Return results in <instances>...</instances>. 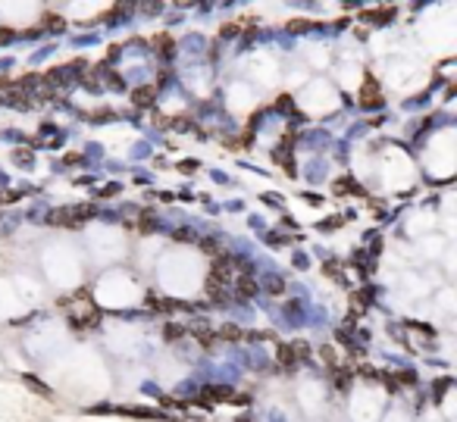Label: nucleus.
Masks as SVG:
<instances>
[{
    "mask_svg": "<svg viewBox=\"0 0 457 422\" xmlns=\"http://www.w3.org/2000/svg\"><path fill=\"white\" fill-rule=\"evenodd\" d=\"M319 357H323V360L329 363V366L335 363V353H332V347H323V350H319Z\"/></svg>",
    "mask_w": 457,
    "mask_h": 422,
    "instance_id": "16",
    "label": "nucleus"
},
{
    "mask_svg": "<svg viewBox=\"0 0 457 422\" xmlns=\"http://www.w3.org/2000/svg\"><path fill=\"white\" fill-rule=\"evenodd\" d=\"M360 106H367V109L382 106V97H379V91H376V79H373V75H367V84H363V91H360Z\"/></svg>",
    "mask_w": 457,
    "mask_h": 422,
    "instance_id": "3",
    "label": "nucleus"
},
{
    "mask_svg": "<svg viewBox=\"0 0 457 422\" xmlns=\"http://www.w3.org/2000/svg\"><path fill=\"white\" fill-rule=\"evenodd\" d=\"M88 216H94V207H63V210H54L47 216V222L50 225H79Z\"/></svg>",
    "mask_w": 457,
    "mask_h": 422,
    "instance_id": "1",
    "label": "nucleus"
},
{
    "mask_svg": "<svg viewBox=\"0 0 457 422\" xmlns=\"http://www.w3.org/2000/svg\"><path fill=\"white\" fill-rule=\"evenodd\" d=\"M276 106H279V109H291V100H288V97H279Z\"/></svg>",
    "mask_w": 457,
    "mask_h": 422,
    "instance_id": "18",
    "label": "nucleus"
},
{
    "mask_svg": "<svg viewBox=\"0 0 457 422\" xmlns=\"http://www.w3.org/2000/svg\"><path fill=\"white\" fill-rule=\"evenodd\" d=\"M241 335L244 332H241L238 325H223V328H219V338H223V341H238Z\"/></svg>",
    "mask_w": 457,
    "mask_h": 422,
    "instance_id": "10",
    "label": "nucleus"
},
{
    "mask_svg": "<svg viewBox=\"0 0 457 422\" xmlns=\"http://www.w3.org/2000/svg\"><path fill=\"white\" fill-rule=\"evenodd\" d=\"M79 159H82L79 154H66V159H63V163H69V166H72V163H79Z\"/></svg>",
    "mask_w": 457,
    "mask_h": 422,
    "instance_id": "20",
    "label": "nucleus"
},
{
    "mask_svg": "<svg viewBox=\"0 0 457 422\" xmlns=\"http://www.w3.org/2000/svg\"><path fill=\"white\" fill-rule=\"evenodd\" d=\"M235 31H238V25H223V31H219V35H223V38H232Z\"/></svg>",
    "mask_w": 457,
    "mask_h": 422,
    "instance_id": "17",
    "label": "nucleus"
},
{
    "mask_svg": "<svg viewBox=\"0 0 457 422\" xmlns=\"http://www.w3.org/2000/svg\"><path fill=\"white\" fill-rule=\"evenodd\" d=\"M163 335H166V338H175V335H185V328H182V325H166Z\"/></svg>",
    "mask_w": 457,
    "mask_h": 422,
    "instance_id": "14",
    "label": "nucleus"
},
{
    "mask_svg": "<svg viewBox=\"0 0 457 422\" xmlns=\"http://www.w3.org/2000/svg\"><path fill=\"white\" fill-rule=\"evenodd\" d=\"M235 291H238V297H254V294H257V278L241 275L238 282H235Z\"/></svg>",
    "mask_w": 457,
    "mask_h": 422,
    "instance_id": "5",
    "label": "nucleus"
},
{
    "mask_svg": "<svg viewBox=\"0 0 457 422\" xmlns=\"http://www.w3.org/2000/svg\"><path fill=\"white\" fill-rule=\"evenodd\" d=\"M25 385H29V388H35V391H38V394H44V397H50V388H47L44 382H38L35 375H25Z\"/></svg>",
    "mask_w": 457,
    "mask_h": 422,
    "instance_id": "11",
    "label": "nucleus"
},
{
    "mask_svg": "<svg viewBox=\"0 0 457 422\" xmlns=\"http://www.w3.org/2000/svg\"><path fill=\"white\" fill-rule=\"evenodd\" d=\"M388 19H395L392 6H385V10H373V13H363V22H370V25H385Z\"/></svg>",
    "mask_w": 457,
    "mask_h": 422,
    "instance_id": "6",
    "label": "nucleus"
},
{
    "mask_svg": "<svg viewBox=\"0 0 457 422\" xmlns=\"http://www.w3.org/2000/svg\"><path fill=\"white\" fill-rule=\"evenodd\" d=\"M154 94H157V88H138V91H132V104L135 106H150L154 104Z\"/></svg>",
    "mask_w": 457,
    "mask_h": 422,
    "instance_id": "7",
    "label": "nucleus"
},
{
    "mask_svg": "<svg viewBox=\"0 0 457 422\" xmlns=\"http://www.w3.org/2000/svg\"><path fill=\"white\" fill-rule=\"evenodd\" d=\"M204 397L226 400V403H248V397H244V394H235L232 388H223V385H210V388H204Z\"/></svg>",
    "mask_w": 457,
    "mask_h": 422,
    "instance_id": "2",
    "label": "nucleus"
},
{
    "mask_svg": "<svg viewBox=\"0 0 457 422\" xmlns=\"http://www.w3.org/2000/svg\"><path fill=\"white\" fill-rule=\"evenodd\" d=\"M194 338L200 341V347H204V350H210V347L216 344V335H213V332H207V328H194Z\"/></svg>",
    "mask_w": 457,
    "mask_h": 422,
    "instance_id": "8",
    "label": "nucleus"
},
{
    "mask_svg": "<svg viewBox=\"0 0 457 422\" xmlns=\"http://www.w3.org/2000/svg\"><path fill=\"white\" fill-rule=\"evenodd\" d=\"M154 50H160L163 56H172V38H169V35H157L154 38Z\"/></svg>",
    "mask_w": 457,
    "mask_h": 422,
    "instance_id": "9",
    "label": "nucleus"
},
{
    "mask_svg": "<svg viewBox=\"0 0 457 422\" xmlns=\"http://www.w3.org/2000/svg\"><path fill=\"white\" fill-rule=\"evenodd\" d=\"M200 250L210 253V257H216V253H219V244H216L213 238H204V241H200Z\"/></svg>",
    "mask_w": 457,
    "mask_h": 422,
    "instance_id": "12",
    "label": "nucleus"
},
{
    "mask_svg": "<svg viewBox=\"0 0 457 422\" xmlns=\"http://www.w3.org/2000/svg\"><path fill=\"white\" fill-rule=\"evenodd\" d=\"M395 382H401V385H417V375H413V372H398Z\"/></svg>",
    "mask_w": 457,
    "mask_h": 422,
    "instance_id": "13",
    "label": "nucleus"
},
{
    "mask_svg": "<svg viewBox=\"0 0 457 422\" xmlns=\"http://www.w3.org/2000/svg\"><path fill=\"white\" fill-rule=\"evenodd\" d=\"M16 159H19V163H29V159H31V157H29V154H25V150H16Z\"/></svg>",
    "mask_w": 457,
    "mask_h": 422,
    "instance_id": "19",
    "label": "nucleus"
},
{
    "mask_svg": "<svg viewBox=\"0 0 457 422\" xmlns=\"http://www.w3.org/2000/svg\"><path fill=\"white\" fill-rule=\"evenodd\" d=\"M266 288L273 291V294H282V288H285V285L279 282V278H269V282H266Z\"/></svg>",
    "mask_w": 457,
    "mask_h": 422,
    "instance_id": "15",
    "label": "nucleus"
},
{
    "mask_svg": "<svg viewBox=\"0 0 457 422\" xmlns=\"http://www.w3.org/2000/svg\"><path fill=\"white\" fill-rule=\"evenodd\" d=\"M276 360H279V366H285L291 372L294 366H298V360H294V350H291V344H279V350H276Z\"/></svg>",
    "mask_w": 457,
    "mask_h": 422,
    "instance_id": "4",
    "label": "nucleus"
}]
</instances>
